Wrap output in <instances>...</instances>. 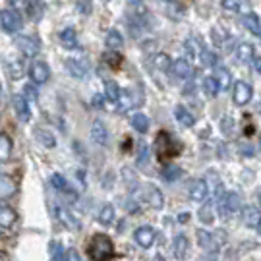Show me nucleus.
Segmentation results:
<instances>
[{
  "label": "nucleus",
  "instance_id": "obj_31",
  "mask_svg": "<svg viewBox=\"0 0 261 261\" xmlns=\"http://www.w3.org/2000/svg\"><path fill=\"white\" fill-rule=\"evenodd\" d=\"M122 43H124V39H122V35L116 29H111V31L107 33V37H105V45H107V48H111V50L120 48Z\"/></svg>",
  "mask_w": 261,
  "mask_h": 261
},
{
  "label": "nucleus",
  "instance_id": "obj_1",
  "mask_svg": "<svg viewBox=\"0 0 261 261\" xmlns=\"http://www.w3.org/2000/svg\"><path fill=\"white\" fill-rule=\"evenodd\" d=\"M87 253L93 261H109L114 255V244L107 234H93L87 246Z\"/></svg>",
  "mask_w": 261,
  "mask_h": 261
},
{
  "label": "nucleus",
  "instance_id": "obj_37",
  "mask_svg": "<svg viewBox=\"0 0 261 261\" xmlns=\"http://www.w3.org/2000/svg\"><path fill=\"white\" fill-rule=\"evenodd\" d=\"M99 223L101 224H111L114 221V207L111 203H107V205L101 207V211H99Z\"/></svg>",
  "mask_w": 261,
  "mask_h": 261
},
{
  "label": "nucleus",
  "instance_id": "obj_13",
  "mask_svg": "<svg viewBox=\"0 0 261 261\" xmlns=\"http://www.w3.org/2000/svg\"><path fill=\"white\" fill-rule=\"evenodd\" d=\"M190 197L194 199V201H207V196H209V188H207V182L205 180H201V178H196L192 184H190Z\"/></svg>",
  "mask_w": 261,
  "mask_h": 261
},
{
  "label": "nucleus",
  "instance_id": "obj_11",
  "mask_svg": "<svg viewBox=\"0 0 261 261\" xmlns=\"http://www.w3.org/2000/svg\"><path fill=\"white\" fill-rule=\"evenodd\" d=\"M16 45H18L19 50L25 56H29V58L37 56L39 50H41V45H39V41L35 37H25V35H21V37L16 39Z\"/></svg>",
  "mask_w": 261,
  "mask_h": 261
},
{
  "label": "nucleus",
  "instance_id": "obj_27",
  "mask_svg": "<svg viewBox=\"0 0 261 261\" xmlns=\"http://www.w3.org/2000/svg\"><path fill=\"white\" fill-rule=\"evenodd\" d=\"M122 180H124V184L130 188V192H138L140 190V182H138V174L132 170V168H122Z\"/></svg>",
  "mask_w": 261,
  "mask_h": 261
},
{
  "label": "nucleus",
  "instance_id": "obj_51",
  "mask_svg": "<svg viewBox=\"0 0 261 261\" xmlns=\"http://www.w3.org/2000/svg\"><path fill=\"white\" fill-rule=\"evenodd\" d=\"M188 219H190V215H188V213H182V215H178V221H180V223H186Z\"/></svg>",
  "mask_w": 261,
  "mask_h": 261
},
{
  "label": "nucleus",
  "instance_id": "obj_21",
  "mask_svg": "<svg viewBox=\"0 0 261 261\" xmlns=\"http://www.w3.org/2000/svg\"><path fill=\"white\" fill-rule=\"evenodd\" d=\"M130 126L138 134H147V130H149V118L143 112H136L130 118Z\"/></svg>",
  "mask_w": 261,
  "mask_h": 261
},
{
  "label": "nucleus",
  "instance_id": "obj_59",
  "mask_svg": "<svg viewBox=\"0 0 261 261\" xmlns=\"http://www.w3.org/2000/svg\"><path fill=\"white\" fill-rule=\"evenodd\" d=\"M0 261H2V259H0Z\"/></svg>",
  "mask_w": 261,
  "mask_h": 261
},
{
  "label": "nucleus",
  "instance_id": "obj_50",
  "mask_svg": "<svg viewBox=\"0 0 261 261\" xmlns=\"http://www.w3.org/2000/svg\"><path fill=\"white\" fill-rule=\"evenodd\" d=\"M253 68H255V72L261 75V56H253Z\"/></svg>",
  "mask_w": 261,
  "mask_h": 261
},
{
  "label": "nucleus",
  "instance_id": "obj_56",
  "mask_svg": "<svg viewBox=\"0 0 261 261\" xmlns=\"http://www.w3.org/2000/svg\"><path fill=\"white\" fill-rule=\"evenodd\" d=\"M0 170H2V163H0Z\"/></svg>",
  "mask_w": 261,
  "mask_h": 261
},
{
  "label": "nucleus",
  "instance_id": "obj_28",
  "mask_svg": "<svg viewBox=\"0 0 261 261\" xmlns=\"http://www.w3.org/2000/svg\"><path fill=\"white\" fill-rule=\"evenodd\" d=\"M226 209H228V213L234 215V213H240L244 207H242V199L240 196L236 194V192H226Z\"/></svg>",
  "mask_w": 261,
  "mask_h": 261
},
{
  "label": "nucleus",
  "instance_id": "obj_39",
  "mask_svg": "<svg viewBox=\"0 0 261 261\" xmlns=\"http://www.w3.org/2000/svg\"><path fill=\"white\" fill-rule=\"evenodd\" d=\"M236 56H238L242 62L252 60L253 58V47L250 45V43H242V45H238V48H236Z\"/></svg>",
  "mask_w": 261,
  "mask_h": 261
},
{
  "label": "nucleus",
  "instance_id": "obj_41",
  "mask_svg": "<svg viewBox=\"0 0 261 261\" xmlns=\"http://www.w3.org/2000/svg\"><path fill=\"white\" fill-rule=\"evenodd\" d=\"M8 72H10V77L12 80H19L21 75H23V64H21V60H10L8 62Z\"/></svg>",
  "mask_w": 261,
  "mask_h": 261
},
{
  "label": "nucleus",
  "instance_id": "obj_55",
  "mask_svg": "<svg viewBox=\"0 0 261 261\" xmlns=\"http://www.w3.org/2000/svg\"><path fill=\"white\" fill-rule=\"evenodd\" d=\"M259 147H261V136H259Z\"/></svg>",
  "mask_w": 261,
  "mask_h": 261
},
{
  "label": "nucleus",
  "instance_id": "obj_24",
  "mask_svg": "<svg viewBox=\"0 0 261 261\" xmlns=\"http://www.w3.org/2000/svg\"><path fill=\"white\" fill-rule=\"evenodd\" d=\"M184 50L188 53V56H192V58H199V55L203 53V45H201V39L188 37L186 41H184Z\"/></svg>",
  "mask_w": 261,
  "mask_h": 261
},
{
  "label": "nucleus",
  "instance_id": "obj_23",
  "mask_svg": "<svg viewBox=\"0 0 261 261\" xmlns=\"http://www.w3.org/2000/svg\"><path fill=\"white\" fill-rule=\"evenodd\" d=\"M242 25L248 29L250 33H253V35H259V33H261V19L257 18L253 12H248V14L244 16Z\"/></svg>",
  "mask_w": 261,
  "mask_h": 261
},
{
  "label": "nucleus",
  "instance_id": "obj_58",
  "mask_svg": "<svg viewBox=\"0 0 261 261\" xmlns=\"http://www.w3.org/2000/svg\"><path fill=\"white\" fill-rule=\"evenodd\" d=\"M259 111H261V109H259Z\"/></svg>",
  "mask_w": 261,
  "mask_h": 261
},
{
  "label": "nucleus",
  "instance_id": "obj_26",
  "mask_svg": "<svg viewBox=\"0 0 261 261\" xmlns=\"http://www.w3.org/2000/svg\"><path fill=\"white\" fill-rule=\"evenodd\" d=\"M182 174H184V170L178 165H167V167L163 168V172H161V176H163L165 182H176V180L182 178Z\"/></svg>",
  "mask_w": 261,
  "mask_h": 261
},
{
  "label": "nucleus",
  "instance_id": "obj_20",
  "mask_svg": "<svg viewBox=\"0 0 261 261\" xmlns=\"http://www.w3.org/2000/svg\"><path fill=\"white\" fill-rule=\"evenodd\" d=\"M58 39H60V45L64 48H68V50H72V48L77 47V35H75V31L72 28L62 29Z\"/></svg>",
  "mask_w": 261,
  "mask_h": 261
},
{
  "label": "nucleus",
  "instance_id": "obj_44",
  "mask_svg": "<svg viewBox=\"0 0 261 261\" xmlns=\"http://www.w3.org/2000/svg\"><path fill=\"white\" fill-rule=\"evenodd\" d=\"M232 128H234L232 116H223V120H221V130H223L224 134H232Z\"/></svg>",
  "mask_w": 261,
  "mask_h": 261
},
{
  "label": "nucleus",
  "instance_id": "obj_4",
  "mask_svg": "<svg viewBox=\"0 0 261 261\" xmlns=\"http://www.w3.org/2000/svg\"><path fill=\"white\" fill-rule=\"evenodd\" d=\"M138 192H140L141 199L149 207H153V209H163L165 197H163V192L157 186H153V184H141Z\"/></svg>",
  "mask_w": 261,
  "mask_h": 261
},
{
  "label": "nucleus",
  "instance_id": "obj_7",
  "mask_svg": "<svg viewBox=\"0 0 261 261\" xmlns=\"http://www.w3.org/2000/svg\"><path fill=\"white\" fill-rule=\"evenodd\" d=\"M66 68H68L70 75H72V77H77V80H84V77H87V75H89V72H91L89 62H87V58H84V56H74V58H68Z\"/></svg>",
  "mask_w": 261,
  "mask_h": 261
},
{
  "label": "nucleus",
  "instance_id": "obj_10",
  "mask_svg": "<svg viewBox=\"0 0 261 261\" xmlns=\"http://www.w3.org/2000/svg\"><path fill=\"white\" fill-rule=\"evenodd\" d=\"M29 75H31V82L35 85H43V84H47L48 77H50V68H48L47 62L39 60V62H35V64L31 66Z\"/></svg>",
  "mask_w": 261,
  "mask_h": 261
},
{
  "label": "nucleus",
  "instance_id": "obj_25",
  "mask_svg": "<svg viewBox=\"0 0 261 261\" xmlns=\"http://www.w3.org/2000/svg\"><path fill=\"white\" fill-rule=\"evenodd\" d=\"M16 221V211L12 207L0 203V228H10Z\"/></svg>",
  "mask_w": 261,
  "mask_h": 261
},
{
  "label": "nucleus",
  "instance_id": "obj_45",
  "mask_svg": "<svg viewBox=\"0 0 261 261\" xmlns=\"http://www.w3.org/2000/svg\"><path fill=\"white\" fill-rule=\"evenodd\" d=\"M107 60H109V64H112L114 68H118L122 64V56L118 53H111V55H107Z\"/></svg>",
  "mask_w": 261,
  "mask_h": 261
},
{
  "label": "nucleus",
  "instance_id": "obj_29",
  "mask_svg": "<svg viewBox=\"0 0 261 261\" xmlns=\"http://www.w3.org/2000/svg\"><path fill=\"white\" fill-rule=\"evenodd\" d=\"M50 184L55 186V190H58V192H62V194H74L72 192V188H70V184H68V180H66L62 174H58V172H55L53 176H50Z\"/></svg>",
  "mask_w": 261,
  "mask_h": 261
},
{
  "label": "nucleus",
  "instance_id": "obj_22",
  "mask_svg": "<svg viewBox=\"0 0 261 261\" xmlns=\"http://www.w3.org/2000/svg\"><path fill=\"white\" fill-rule=\"evenodd\" d=\"M122 97V89L120 85L116 84L114 80H109L105 82V99H109L111 103H118Z\"/></svg>",
  "mask_w": 261,
  "mask_h": 261
},
{
  "label": "nucleus",
  "instance_id": "obj_49",
  "mask_svg": "<svg viewBox=\"0 0 261 261\" xmlns=\"http://www.w3.org/2000/svg\"><path fill=\"white\" fill-rule=\"evenodd\" d=\"M105 95H93V99H91V105H93L95 109H103L105 107Z\"/></svg>",
  "mask_w": 261,
  "mask_h": 261
},
{
  "label": "nucleus",
  "instance_id": "obj_18",
  "mask_svg": "<svg viewBox=\"0 0 261 261\" xmlns=\"http://www.w3.org/2000/svg\"><path fill=\"white\" fill-rule=\"evenodd\" d=\"M215 211H217L215 201L213 199H207V201H203V205L199 207L197 217H199V221H201L203 224H211L215 221Z\"/></svg>",
  "mask_w": 261,
  "mask_h": 261
},
{
  "label": "nucleus",
  "instance_id": "obj_57",
  "mask_svg": "<svg viewBox=\"0 0 261 261\" xmlns=\"http://www.w3.org/2000/svg\"><path fill=\"white\" fill-rule=\"evenodd\" d=\"M259 39H261V33H259Z\"/></svg>",
  "mask_w": 261,
  "mask_h": 261
},
{
  "label": "nucleus",
  "instance_id": "obj_5",
  "mask_svg": "<svg viewBox=\"0 0 261 261\" xmlns=\"http://www.w3.org/2000/svg\"><path fill=\"white\" fill-rule=\"evenodd\" d=\"M55 213H56V219L60 221V224H64L68 230H72V232H80V230H82V221H80L68 207L56 205Z\"/></svg>",
  "mask_w": 261,
  "mask_h": 261
},
{
  "label": "nucleus",
  "instance_id": "obj_42",
  "mask_svg": "<svg viewBox=\"0 0 261 261\" xmlns=\"http://www.w3.org/2000/svg\"><path fill=\"white\" fill-rule=\"evenodd\" d=\"M50 261H66V252L62 250L60 244H53L50 246Z\"/></svg>",
  "mask_w": 261,
  "mask_h": 261
},
{
  "label": "nucleus",
  "instance_id": "obj_3",
  "mask_svg": "<svg viewBox=\"0 0 261 261\" xmlns=\"http://www.w3.org/2000/svg\"><path fill=\"white\" fill-rule=\"evenodd\" d=\"M0 28L6 33H18L23 28V19L19 16L18 10L14 8H4L0 10Z\"/></svg>",
  "mask_w": 261,
  "mask_h": 261
},
{
  "label": "nucleus",
  "instance_id": "obj_9",
  "mask_svg": "<svg viewBox=\"0 0 261 261\" xmlns=\"http://www.w3.org/2000/svg\"><path fill=\"white\" fill-rule=\"evenodd\" d=\"M253 97V87L248 82H236L234 84V91H232V99H234V105H238V107H242V105H248L252 101Z\"/></svg>",
  "mask_w": 261,
  "mask_h": 261
},
{
  "label": "nucleus",
  "instance_id": "obj_19",
  "mask_svg": "<svg viewBox=\"0 0 261 261\" xmlns=\"http://www.w3.org/2000/svg\"><path fill=\"white\" fill-rule=\"evenodd\" d=\"M16 194V182L14 178H10L8 174H2L0 172V199H6V197L14 196Z\"/></svg>",
  "mask_w": 261,
  "mask_h": 261
},
{
  "label": "nucleus",
  "instance_id": "obj_35",
  "mask_svg": "<svg viewBox=\"0 0 261 261\" xmlns=\"http://www.w3.org/2000/svg\"><path fill=\"white\" fill-rule=\"evenodd\" d=\"M35 138L39 140L41 145H45V147H55L56 141L53 138V134L47 130H43V128H35Z\"/></svg>",
  "mask_w": 261,
  "mask_h": 261
},
{
  "label": "nucleus",
  "instance_id": "obj_32",
  "mask_svg": "<svg viewBox=\"0 0 261 261\" xmlns=\"http://www.w3.org/2000/svg\"><path fill=\"white\" fill-rule=\"evenodd\" d=\"M242 215H244V223H246V226H257V223H259V219H261L259 211H257L255 207H244Z\"/></svg>",
  "mask_w": 261,
  "mask_h": 261
},
{
  "label": "nucleus",
  "instance_id": "obj_36",
  "mask_svg": "<svg viewBox=\"0 0 261 261\" xmlns=\"http://www.w3.org/2000/svg\"><path fill=\"white\" fill-rule=\"evenodd\" d=\"M10 155H12V140H10L8 136L0 134V163L6 161Z\"/></svg>",
  "mask_w": 261,
  "mask_h": 261
},
{
  "label": "nucleus",
  "instance_id": "obj_12",
  "mask_svg": "<svg viewBox=\"0 0 261 261\" xmlns=\"http://www.w3.org/2000/svg\"><path fill=\"white\" fill-rule=\"evenodd\" d=\"M12 107H14V111H16L21 122H28L31 118V107H29V101L23 95H14L12 97Z\"/></svg>",
  "mask_w": 261,
  "mask_h": 261
},
{
  "label": "nucleus",
  "instance_id": "obj_14",
  "mask_svg": "<svg viewBox=\"0 0 261 261\" xmlns=\"http://www.w3.org/2000/svg\"><path fill=\"white\" fill-rule=\"evenodd\" d=\"M172 74L180 77V80H190L192 74H194V68H192L190 60H186V58H176L172 62Z\"/></svg>",
  "mask_w": 261,
  "mask_h": 261
},
{
  "label": "nucleus",
  "instance_id": "obj_17",
  "mask_svg": "<svg viewBox=\"0 0 261 261\" xmlns=\"http://www.w3.org/2000/svg\"><path fill=\"white\" fill-rule=\"evenodd\" d=\"M188 248H190V242H188L186 234H176V236H174V242H172L174 257H176V259H184L188 253Z\"/></svg>",
  "mask_w": 261,
  "mask_h": 261
},
{
  "label": "nucleus",
  "instance_id": "obj_16",
  "mask_svg": "<svg viewBox=\"0 0 261 261\" xmlns=\"http://www.w3.org/2000/svg\"><path fill=\"white\" fill-rule=\"evenodd\" d=\"M174 116H176V120L180 126H184V128H194L196 126V118H194V114L188 111L186 107H182V105H178L176 109H174Z\"/></svg>",
  "mask_w": 261,
  "mask_h": 261
},
{
  "label": "nucleus",
  "instance_id": "obj_43",
  "mask_svg": "<svg viewBox=\"0 0 261 261\" xmlns=\"http://www.w3.org/2000/svg\"><path fill=\"white\" fill-rule=\"evenodd\" d=\"M221 6L226 10H230V12H242L240 8H244L242 2H236V0H223L221 2Z\"/></svg>",
  "mask_w": 261,
  "mask_h": 261
},
{
  "label": "nucleus",
  "instance_id": "obj_30",
  "mask_svg": "<svg viewBox=\"0 0 261 261\" xmlns=\"http://www.w3.org/2000/svg\"><path fill=\"white\" fill-rule=\"evenodd\" d=\"M203 91L211 99H215L217 95L221 93V87H219V82L215 80V75H207L205 80H203Z\"/></svg>",
  "mask_w": 261,
  "mask_h": 261
},
{
  "label": "nucleus",
  "instance_id": "obj_15",
  "mask_svg": "<svg viewBox=\"0 0 261 261\" xmlns=\"http://www.w3.org/2000/svg\"><path fill=\"white\" fill-rule=\"evenodd\" d=\"M91 140L97 145H107L109 143V130L101 120H95L91 124Z\"/></svg>",
  "mask_w": 261,
  "mask_h": 261
},
{
  "label": "nucleus",
  "instance_id": "obj_8",
  "mask_svg": "<svg viewBox=\"0 0 261 261\" xmlns=\"http://www.w3.org/2000/svg\"><path fill=\"white\" fill-rule=\"evenodd\" d=\"M155 238H157V232H155V228L149 226V224H143V226H140L134 232V242L138 244L140 248H143V250H149L151 246L155 244Z\"/></svg>",
  "mask_w": 261,
  "mask_h": 261
},
{
  "label": "nucleus",
  "instance_id": "obj_34",
  "mask_svg": "<svg viewBox=\"0 0 261 261\" xmlns=\"http://www.w3.org/2000/svg\"><path fill=\"white\" fill-rule=\"evenodd\" d=\"M165 6H167V14L174 19L184 18V14H186V6L182 2H167Z\"/></svg>",
  "mask_w": 261,
  "mask_h": 261
},
{
  "label": "nucleus",
  "instance_id": "obj_33",
  "mask_svg": "<svg viewBox=\"0 0 261 261\" xmlns=\"http://www.w3.org/2000/svg\"><path fill=\"white\" fill-rule=\"evenodd\" d=\"M215 80L219 82V87L221 91H226L230 87V72L226 68H217L215 70Z\"/></svg>",
  "mask_w": 261,
  "mask_h": 261
},
{
  "label": "nucleus",
  "instance_id": "obj_53",
  "mask_svg": "<svg viewBox=\"0 0 261 261\" xmlns=\"http://www.w3.org/2000/svg\"><path fill=\"white\" fill-rule=\"evenodd\" d=\"M257 201H259V207H261V188L257 190Z\"/></svg>",
  "mask_w": 261,
  "mask_h": 261
},
{
  "label": "nucleus",
  "instance_id": "obj_52",
  "mask_svg": "<svg viewBox=\"0 0 261 261\" xmlns=\"http://www.w3.org/2000/svg\"><path fill=\"white\" fill-rule=\"evenodd\" d=\"M153 261H167V259H165L163 255H155V257H153Z\"/></svg>",
  "mask_w": 261,
  "mask_h": 261
},
{
  "label": "nucleus",
  "instance_id": "obj_47",
  "mask_svg": "<svg viewBox=\"0 0 261 261\" xmlns=\"http://www.w3.org/2000/svg\"><path fill=\"white\" fill-rule=\"evenodd\" d=\"M75 8L80 10L82 14H89L93 10V4L91 2H75Z\"/></svg>",
  "mask_w": 261,
  "mask_h": 261
},
{
  "label": "nucleus",
  "instance_id": "obj_48",
  "mask_svg": "<svg viewBox=\"0 0 261 261\" xmlns=\"http://www.w3.org/2000/svg\"><path fill=\"white\" fill-rule=\"evenodd\" d=\"M66 261H82V259H80V253L75 252V248L66 250Z\"/></svg>",
  "mask_w": 261,
  "mask_h": 261
},
{
  "label": "nucleus",
  "instance_id": "obj_6",
  "mask_svg": "<svg viewBox=\"0 0 261 261\" xmlns=\"http://www.w3.org/2000/svg\"><path fill=\"white\" fill-rule=\"evenodd\" d=\"M196 236H197V244L205 250L207 253H217L219 250H221V246H223L226 240H219L217 238V232H207V230H197L196 232Z\"/></svg>",
  "mask_w": 261,
  "mask_h": 261
},
{
  "label": "nucleus",
  "instance_id": "obj_2",
  "mask_svg": "<svg viewBox=\"0 0 261 261\" xmlns=\"http://www.w3.org/2000/svg\"><path fill=\"white\" fill-rule=\"evenodd\" d=\"M143 99H145L143 89H141L140 85H134V87H130V89L122 91V97H120V101H118L116 111H118V112L132 111V109H136V107L143 105Z\"/></svg>",
  "mask_w": 261,
  "mask_h": 261
},
{
  "label": "nucleus",
  "instance_id": "obj_46",
  "mask_svg": "<svg viewBox=\"0 0 261 261\" xmlns=\"http://www.w3.org/2000/svg\"><path fill=\"white\" fill-rule=\"evenodd\" d=\"M140 155H138V163H140V165H143V163H145V161H147V155H149V149H147V145H145V143H140Z\"/></svg>",
  "mask_w": 261,
  "mask_h": 261
},
{
  "label": "nucleus",
  "instance_id": "obj_54",
  "mask_svg": "<svg viewBox=\"0 0 261 261\" xmlns=\"http://www.w3.org/2000/svg\"><path fill=\"white\" fill-rule=\"evenodd\" d=\"M255 228H257V232H259V236H261V219H259V223H257V226H255Z\"/></svg>",
  "mask_w": 261,
  "mask_h": 261
},
{
  "label": "nucleus",
  "instance_id": "obj_40",
  "mask_svg": "<svg viewBox=\"0 0 261 261\" xmlns=\"http://www.w3.org/2000/svg\"><path fill=\"white\" fill-rule=\"evenodd\" d=\"M153 68H159V70H163V72H168V68H172V64H170V58H168L167 55H155V58H153Z\"/></svg>",
  "mask_w": 261,
  "mask_h": 261
},
{
  "label": "nucleus",
  "instance_id": "obj_38",
  "mask_svg": "<svg viewBox=\"0 0 261 261\" xmlns=\"http://www.w3.org/2000/svg\"><path fill=\"white\" fill-rule=\"evenodd\" d=\"M199 62L203 68H215L217 66V55L209 48H203V53L199 55Z\"/></svg>",
  "mask_w": 261,
  "mask_h": 261
}]
</instances>
